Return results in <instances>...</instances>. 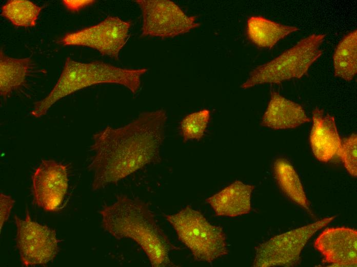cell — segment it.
<instances>
[{
	"label": "cell",
	"instance_id": "obj_14",
	"mask_svg": "<svg viewBox=\"0 0 357 267\" xmlns=\"http://www.w3.org/2000/svg\"><path fill=\"white\" fill-rule=\"evenodd\" d=\"M254 186L236 181L206 199L219 216L236 217L249 213Z\"/></svg>",
	"mask_w": 357,
	"mask_h": 267
},
{
	"label": "cell",
	"instance_id": "obj_19",
	"mask_svg": "<svg viewBox=\"0 0 357 267\" xmlns=\"http://www.w3.org/2000/svg\"><path fill=\"white\" fill-rule=\"evenodd\" d=\"M43 8L28 0H10L2 7L1 14L15 26L32 27Z\"/></svg>",
	"mask_w": 357,
	"mask_h": 267
},
{
	"label": "cell",
	"instance_id": "obj_22",
	"mask_svg": "<svg viewBox=\"0 0 357 267\" xmlns=\"http://www.w3.org/2000/svg\"><path fill=\"white\" fill-rule=\"evenodd\" d=\"M15 202V201L10 196L1 194L0 195V230L2 231V226L6 221L10 213L11 209Z\"/></svg>",
	"mask_w": 357,
	"mask_h": 267
},
{
	"label": "cell",
	"instance_id": "obj_7",
	"mask_svg": "<svg viewBox=\"0 0 357 267\" xmlns=\"http://www.w3.org/2000/svg\"><path fill=\"white\" fill-rule=\"evenodd\" d=\"M130 27L129 21L108 16L96 25L66 33L57 43L92 48L117 60L120 50L129 37Z\"/></svg>",
	"mask_w": 357,
	"mask_h": 267
},
{
	"label": "cell",
	"instance_id": "obj_1",
	"mask_svg": "<svg viewBox=\"0 0 357 267\" xmlns=\"http://www.w3.org/2000/svg\"><path fill=\"white\" fill-rule=\"evenodd\" d=\"M167 119L163 110L146 112L118 128L105 127L93 136L88 166L93 190L116 183L147 164L160 162Z\"/></svg>",
	"mask_w": 357,
	"mask_h": 267
},
{
	"label": "cell",
	"instance_id": "obj_3",
	"mask_svg": "<svg viewBox=\"0 0 357 267\" xmlns=\"http://www.w3.org/2000/svg\"><path fill=\"white\" fill-rule=\"evenodd\" d=\"M147 70L121 68L101 61L81 63L68 57L55 86L44 99L34 103L31 113L36 118L41 117L61 99L98 84L121 85L135 94L140 88L142 75Z\"/></svg>",
	"mask_w": 357,
	"mask_h": 267
},
{
	"label": "cell",
	"instance_id": "obj_9",
	"mask_svg": "<svg viewBox=\"0 0 357 267\" xmlns=\"http://www.w3.org/2000/svg\"><path fill=\"white\" fill-rule=\"evenodd\" d=\"M16 244L21 260L26 266L46 265L58 252L54 230L31 220L28 208L25 218L15 216Z\"/></svg>",
	"mask_w": 357,
	"mask_h": 267
},
{
	"label": "cell",
	"instance_id": "obj_5",
	"mask_svg": "<svg viewBox=\"0 0 357 267\" xmlns=\"http://www.w3.org/2000/svg\"><path fill=\"white\" fill-rule=\"evenodd\" d=\"M325 37V34H312L301 40L273 60L253 69L241 88L246 89L257 85L280 84L301 78L321 56L320 46Z\"/></svg>",
	"mask_w": 357,
	"mask_h": 267
},
{
	"label": "cell",
	"instance_id": "obj_11",
	"mask_svg": "<svg viewBox=\"0 0 357 267\" xmlns=\"http://www.w3.org/2000/svg\"><path fill=\"white\" fill-rule=\"evenodd\" d=\"M315 248L332 266H357V231L346 227L326 228L316 238Z\"/></svg>",
	"mask_w": 357,
	"mask_h": 267
},
{
	"label": "cell",
	"instance_id": "obj_2",
	"mask_svg": "<svg viewBox=\"0 0 357 267\" xmlns=\"http://www.w3.org/2000/svg\"><path fill=\"white\" fill-rule=\"evenodd\" d=\"M105 231L117 239H130L144 251L153 267L173 266L172 246L157 224L148 204L125 195L100 211Z\"/></svg>",
	"mask_w": 357,
	"mask_h": 267
},
{
	"label": "cell",
	"instance_id": "obj_12",
	"mask_svg": "<svg viewBox=\"0 0 357 267\" xmlns=\"http://www.w3.org/2000/svg\"><path fill=\"white\" fill-rule=\"evenodd\" d=\"M310 143L312 152L320 162H328L338 155L342 140L334 118L316 107L312 111Z\"/></svg>",
	"mask_w": 357,
	"mask_h": 267
},
{
	"label": "cell",
	"instance_id": "obj_8",
	"mask_svg": "<svg viewBox=\"0 0 357 267\" xmlns=\"http://www.w3.org/2000/svg\"><path fill=\"white\" fill-rule=\"evenodd\" d=\"M143 16L142 34L173 37L190 31L200 24L196 16L187 15L173 2L168 0H136Z\"/></svg>",
	"mask_w": 357,
	"mask_h": 267
},
{
	"label": "cell",
	"instance_id": "obj_15",
	"mask_svg": "<svg viewBox=\"0 0 357 267\" xmlns=\"http://www.w3.org/2000/svg\"><path fill=\"white\" fill-rule=\"evenodd\" d=\"M299 30L295 26L283 25L260 16H251L247 23L248 37L261 48H272L280 40Z\"/></svg>",
	"mask_w": 357,
	"mask_h": 267
},
{
	"label": "cell",
	"instance_id": "obj_6",
	"mask_svg": "<svg viewBox=\"0 0 357 267\" xmlns=\"http://www.w3.org/2000/svg\"><path fill=\"white\" fill-rule=\"evenodd\" d=\"M336 217L333 216L276 235L255 249V267L293 266L309 239Z\"/></svg>",
	"mask_w": 357,
	"mask_h": 267
},
{
	"label": "cell",
	"instance_id": "obj_4",
	"mask_svg": "<svg viewBox=\"0 0 357 267\" xmlns=\"http://www.w3.org/2000/svg\"><path fill=\"white\" fill-rule=\"evenodd\" d=\"M165 218L196 260L210 263L228 253L222 227L211 224L201 212L190 206L165 215Z\"/></svg>",
	"mask_w": 357,
	"mask_h": 267
},
{
	"label": "cell",
	"instance_id": "obj_16",
	"mask_svg": "<svg viewBox=\"0 0 357 267\" xmlns=\"http://www.w3.org/2000/svg\"><path fill=\"white\" fill-rule=\"evenodd\" d=\"M30 58L14 59L0 51V93L4 99L26 83L31 68Z\"/></svg>",
	"mask_w": 357,
	"mask_h": 267
},
{
	"label": "cell",
	"instance_id": "obj_23",
	"mask_svg": "<svg viewBox=\"0 0 357 267\" xmlns=\"http://www.w3.org/2000/svg\"><path fill=\"white\" fill-rule=\"evenodd\" d=\"M93 0H64L63 4L67 9L71 11H78L80 10L94 4Z\"/></svg>",
	"mask_w": 357,
	"mask_h": 267
},
{
	"label": "cell",
	"instance_id": "obj_17",
	"mask_svg": "<svg viewBox=\"0 0 357 267\" xmlns=\"http://www.w3.org/2000/svg\"><path fill=\"white\" fill-rule=\"evenodd\" d=\"M276 181L284 194L296 204L310 212L309 203L302 182L292 165L283 158L276 159L273 164Z\"/></svg>",
	"mask_w": 357,
	"mask_h": 267
},
{
	"label": "cell",
	"instance_id": "obj_18",
	"mask_svg": "<svg viewBox=\"0 0 357 267\" xmlns=\"http://www.w3.org/2000/svg\"><path fill=\"white\" fill-rule=\"evenodd\" d=\"M334 74L351 81L357 73V31L346 34L339 42L333 55Z\"/></svg>",
	"mask_w": 357,
	"mask_h": 267
},
{
	"label": "cell",
	"instance_id": "obj_20",
	"mask_svg": "<svg viewBox=\"0 0 357 267\" xmlns=\"http://www.w3.org/2000/svg\"><path fill=\"white\" fill-rule=\"evenodd\" d=\"M210 119L209 110L205 109L186 116L181 121L180 129L184 140H199L203 138Z\"/></svg>",
	"mask_w": 357,
	"mask_h": 267
},
{
	"label": "cell",
	"instance_id": "obj_10",
	"mask_svg": "<svg viewBox=\"0 0 357 267\" xmlns=\"http://www.w3.org/2000/svg\"><path fill=\"white\" fill-rule=\"evenodd\" d=\"M36 204L48 212L56 211L67 193V166L54 160H42L32 176Z\"/></svg>",
	"mask_w": 357,
	"mask_h": 267
},
{
	"label": "cell",
	"instance_id": "obj_21",
	"mask_svg": "<svg viewBox=\"0 0 357 267\" xmlns=\"http://www.w3.org/2000/svg\"><path fill=\"white\" fill-rule=\"evenodd\" d=\"M357 136L353 134L344 138L338 155L347 171L351 176H357Z\"/></svg>",
	"mask_w": 357,
	"mask_h": 267
},
{
	"label": "cell",
	"instance_id": "obj_13",
	"mask_svg": "<svg viewBox=\"0 0 357 267\" xmlns=\"http://www.w3.org/2000/svg\"><path fill=\"white\" fill-rule=\"evenodd\" d=\"M310 121L300 104L272 91L261 124L274 129H286L295 128Z\"/></svg>",
	"mask_w": 357,
	"mask_h": 267
}]
</instances>
